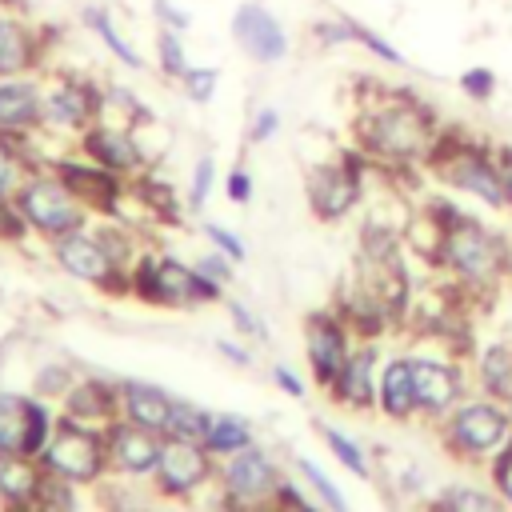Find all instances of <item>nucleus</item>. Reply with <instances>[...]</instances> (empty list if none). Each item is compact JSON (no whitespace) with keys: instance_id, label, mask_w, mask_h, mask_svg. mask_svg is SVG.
<instances>
[{"instance_id":"obj_3","label":"nucleus","mask_w":512,"mask_h":512,"mask_svg":"<svg viewBox=\"0 0 512 512\" xmlns=\"http://www.w3.org/2000/svg\"><path fill=\"white\" fill-rule=\"evenodd\" d=\"M128 288L148 300V304H164V308H192V304H212L220 300L216 280H208L196 264H180L176 256H160V252H140L128 268Z\"/></svg>"},{"instance_id":"obj_34","label":"nucleus","mask_w":512,"mask_h":512,"mask_svg":"<svg viewBox=\"0 0 512 512\" xmlns=\"http://www.w3.org/2000/svg\"><path fill=\"white\" fill-rule=\"evenodd\" d=\"M352 28H356V44L364 48V52H372L380 64H392V68H404V52L388 40V36H380L376 28H368L364 20H352Z\"/></svg>"},{"instance_id":"obj_14","label":"nucleus","mask_w":512,"mask_h":512,"mask_svg":"<svg viewBox=\"0 0 512 512\" xmlns=\"http://www.w3.org/2000/svg\"><path fill=\"white\" fill-rule=\"evenodd\" d=\"M48 444V408L0 392V456H40Z\"/></svg>"},{"instance_id":"obj_12","label":"nucleus","mask_w":512,"mask_h":512,"mask_svg":"<svg viewBox=\"0 0 512 512\" xmlns=\"http://www.w3.org/2000/svg\"><path fill=\"white\" fill-rule=\"evenodd\" d=\"M48 28L24 12L0 8V80L4 76H40L48 68Z\"/></svg>"},{"instance_id":"obj_45","label":"nucleus","mask_w":512,"mask_h":512,"mask_svg":"<svg viewBox=\"0 0 512 512\" xmlns=\"http://www.w3.org/2000/svg\"><path fill=\"white\" fill-rule=\"evenodd\" d=\"M324 436H328V444H332V452H336V456H340V460H344V464H348L352 472H368V464H364V456L356 452V444H352L348 436H340V432H332V428H328Z\"/></svg>"},{"instance_id":"obj_48","label":"nucleus","mask_w":512,"mask_h":512,"mask_svg":"<svg viewBox=\"0 0 512 512\" xmlns=\"http://www.w3.org/2000/svg\"><path fill=\"white\" fill-rule=\"evenodd\" d=\"M232 264H236V260H228L224 252H208L204 260H196V268H200L208 280H216V284H224V280L232 276Z\"/></svg>"},{"instance_id":"obj_30","label":"nucleus","mask_w":512,"mask_h":512,"mask_svg":"<svg viewBox=\"0 0 512 512\" xmlns=\"http://www.w3.org/2000/svg\"><path fill=\"white\" fill-rule=\"evenodd\" d=\"M248 440H252V432H248V424H244L240 416H216V420H212V432H208V440H204V448H208L212 456H232V452L248 448Z\"/></svg>"},{"instance_id":"obj_13","label":"nucleus","mask_w":512,"mask_h":512,"mask_svg":"<svg viewBox=\"0 0 512 512\" xmlns=\"http://www.w3.org/2000/svg\"><path fill=\"white\" fill-rule=\"evenodd\" d=\"M104 444L80 428V424H64L48 444H44V464L52 476H64L72 484H84V480H96L100 468H104Z\"/></svg>"},{"instance_id":"obj_17","label":"nucleus","mask_w":512,"mask_h":512,"mask_svg":"<svg viewBox=\"0 0 512 512\" xmlns=\"http://www.w3.org/2000/svg\"><path fill=\"white\" fill-rule=\"evenodd\" d=\"M344 360H348V332H344L340 316L316 312L308 320V364H312L316 380L324 388H332L340 368H344Z\"/></svg>"},{"instance_id":"obj_23","label":"nucleus","mask_w":512,"mask_h":512,"mask_svg":"<svg viewBox=\"0 0 512 512\" xmlns=\"http://www.w3.org/2000/svg\"><path fill=\"white\" fill-rule=\"evenodd\" d=\"M372 364H376V352L372 348H356L348 352L340 376H336V396L352 408H368L372 404Z\"/></svg>"},{"instance_id":"obj_27","label":"nucleus","mask_w":512,"mask_h":512,"mask_svg":"<svg viewBox=\"0 0 512 512\" xmlns=\"http://www.w3.org/2000/svg\"><path fill=\"white\" fill-rule=\"evenodd\" d=\"M68 408H72L76 420L80 416L84 420H108L112 408H116V392L108 384H100V380H84V384H76L68 392Z\"/></svg>"},{"instance_id":"obj_8","label":"nucleus","mask_w":512,"mask_h":512,"mask_svg":"<svg viewBox=\"0 0 512 512\" xmlns=\"http://www.w3.org/2000/svg\"><path fill=\"white\" fill-rule=\"evenodd\" d=\"M48 168L68 184V192H72L92 216H104V220H108V216H120V208H124V200H128V180H124V176H116V172L92 164V160L80 156V152H64V156H56Z\"/></svg>"},{"instance_id":"obj_51","label":"nucleus","mask_w":512,"mask_h":512,"mask_svg":"<svg viewBox=\"0 0 512 512\" xmlns=\"http://www.w3.org/2000/svg\"><path fill=\"white\" fill-rule=\"evenodd\" d=\"M276 380H280V388H284L288 396H304V388L296 384V376H292L288 368H276Z\"/></svg>"},{"instance_id":"obj_36","label":"nucleus","mask_w":512,"mask_h":512,"mask_svg":"<svg viewBox=\"0 0 512 512\" xmlns=\"http://www.w3.org/2000/svg\"><path fill=\"white\" fill-rule=\"evenodd\" d=\"M312 40L320 48H340V44H356V28L352 16H324L312 24Z\"/></svg>"},{"instance_id":"obj_40","label":"nucleus","mask_w":512,"mask_h":512,"mask_svg":"<svg viewBox=\"0 0 512 512\" xmlns=\"http://www.w3.org/2000/svg\"><path fill=\"white\" fill-rule=\"evenodd\" d=\"M212 180H216V164L212 156H200L192 164V184H188V208H204L208 192H212Z\"/></svg>"},{"instance_id":"obj_41","label":"nucleus","mask_w":512,"mask_h":512,"mask_svg":"<svg viewBox=\"0 0 512 512\" xmlns=\"http://www.w3.org/2000/svg\"><path fill=\"white\" fill-rule=\"evenodd\" d=\"M152 20H156V28H172V32H188L192 28V16L176 0H152Z\"/></svg>"},{"instance_id":"obj_38","label":"nucleus","mask_w":512,"mask_h":512,"mask_svg":"<svg viewBox=\"0 0 512 512\" xmlns=\"http://www.w3.org/2000/svg\"><path fill=\"white\" fill-rule=\"evenodd\" d=\"M28 232H32V228H28V220H24L20 204H16V196H12V192H0V244H20Z\"/></svg>"},{"instance_id":"obj_31","label":"nucleus","mask_w":512,"mask_h":512,"mask_svg":"<svg viewBox=\"0 0 512 512\" xmlns=\"http://www.w3.org/2000/svg\"><path fill=\"white\" fill-rule=\"evenodd\" d=\"M480 380H484V388L496 396V400H508L512 396V352L508 348H488L484 356H480Z\"/></svg>"},{"instance_id":"obj_5","label":"nucleus","mask_w":512,"mask_h":512,"mask_svg":"<svg viewBox=\"0 0 512 512\" xmlns=\"http://www.w3.org/2000/svg\"><path fill=\"white\" fill-rule=\"evenodd\" d=\"M44 132L52 136H80L108 112L104 88L76 72V68H44Z\"/></svg>"},{"instance_id":"obj_29","label":"nucleus","mask_w":512,"mask_h":512,"mask_svg":"<svg viewBox=\"0 0 512 512\" xmlns=\"http://www.w3.org/2000/svg\"><path fill=\"white\" fill-rule=\"evenodd\" d=\"M212 420H216V416H208L204 408L176 400V404H172V420H168V436H172V440H196V444H204L208 432H212Z\"/></svg>"},{"instance_id":"obj_33","label":"nucleus","mask_w":512,"mask_h":512,"mask_svg":"<svg viewBox=\"0 0 512 512\" xmlns=\"http://www.w3.org/2000/svg\"><path fill=\"white\" fill-rule=\"evenodd\" d=\"M104 100H108V112H104V116H116V120H124V124L148 120V108L140 104V96H136L128 84H104Z\"/></svg>"},{"instance_id":"obj_39","label":"nucleus","mask_w":512,"mask_h":512,"mask_svg":"<svg viewBox=\"0 0 512 512\" xmlns=\"http://www.w3.org/2000/svg\"><path fill=\"white\" fill-rule=\"evenodd\" d=\"M444 512H500V504H496V496H488V492H480V488L460 484V488H452V492H448Z\"/></svg>"},{"instance_id":"obj_22","label":"nucleus","mask_w":512,"mask_h":512,"mask_svg":"<svg viewBox=\"0 0 512 512\" xmlns=\"http://www.w3.org/2000/svg\"><path fill=\"white\" fill-rule=\"evenodd\" d=\"M80 24L104 44V52L116 60V64H124V68H140L144 64V56L136 52V44L120 32V24L112 20V12L108 8H100V4H88V8H80Z\"/></svg>"},{"instance_id":"obj_7","label":"nucleus","mask_w":512,"mask_h":512,"mask_svg":"<svg viewBox=\"0 0 512 512\" xmlns=\"http://www.w3.org/2000/svg\"><path fill=\"white\" fill-rule=\"evenodd\" d=\"M76 152L124 180H136L140 172H148V152L136 136V124H124L116 116H100L96 124H88L76 136Z\"/></svg>"},{"instance_id":"obj_2","label":"nucleus","mask_w":512,"mask_h":512,"mask_svg":"<svg viewBox=\"0 0 512 512\" xmlns=\"http://www.w3.org/2000/svg\"><path fill=\"white\" fill-rule=\"evenodd\" d=\"M436 264H444L456 280L472 284V288H488L492 280H500L512 268V248L504 244L500 232L484 228L480 220H472L468 212L444 232Z\"/></svg>"},{"instance_id":"obj_11","label":"nucleus","mask_w":512,"mask_h":512,"mask_svg":"<svg viewBox=\"0 0 512 512\" xmlns=\"http://www.w3.org/2000/svg\"><path fill=\"white\" fill-rule=\"evenodd\" d=\"M508 432H512V412L496 400H476V404H464L452 412L448 420V440L452 448L468 452V456H488V452H500L508 444Z\"/></svg>"},{"instance_id":"obj_44","label":"nucleus","mask_w":512,"mask_h":512,"mask_svg":"<svg viewBox=\"0 0 512 512\" xmlns=\"http://www.w3.org/2000/svg\"><path fill=\"white\" fill-rule=\"evenodd\" d=\"M300 468H304V476L312 480V488H316V492H320V496H324V500H328V504H332L336 512H348V504H344V496H340V492H336V488L328 484V476H324V472H320V468H316L312 460H300Z\"/></svg>"},{"instance_id":"obj_6","label":"nucleus","mask_w":512,"mask_h":512,"mask_svg":"<svg viewBox=\"0 0 512 512\" xmlns=\"http://www.w3.org/2000/svg\"><path fill=\"white\" fill-rule=\"evenodd\" d=\"M364 152H348V156H332V160H320L308 168L304 176V196H308V208L316 220L324 224H336L344 220L360 196H364Z\"/></svg>"},{"instance_id":"obj_16","label":"nucleus","mask_w":512,"mask_h":512,"mask_svg":"<svg viewBox=\"0 0 512 512\" xmlns=\"http://www.w3.org/2000/svg\"><path fill=\"white\" fill-rule=\"evenodd\" d=\"M208 456H212V452H208L204 444H196V440H168L164 452H160V464H156L160 488H164L168 496H188V492H196V488L208 480V472H212Z\"/></svg>"},{"instance_id":"obj_55","label":"nucleus","mask_w":512,"mask_h":512,"mask_svg":"<svg viewBox=\"0 0 512 512\" xmlns=\"http://www.w3.org/2000/svg\"><path fill=\"white\" fill-rule=\"evenodd\" d=\"M508 272H512V268H508Z\"/></svg>"},{"instance_id":"obj_20","label":"nucleus","mask_w":512,"mask_h":512,"mask_svg":"<svg viewBox=\"0 0 512 512\" xmlns=\"http://www.w3.org/2000/svg\"><path fill=\"white\" fill-rule=\"evenodd\" d=\"M224 484H228V492H232L236 500H260L264 492L276 488V468L268 464L264 452H256V448L248 444V448H240V452L228 456V464H224Z\"/></svg>"},{"instance_id":"obj_52","label":"nucleus","mask_w":512,"mask_h":512,"mask_svg":"<svg viewBox=\"0 0 512 512\" xmlns=\"http://www.w3.org/2000/svg\"><path fill=\"white\" fill-rule=\"evenodd\" d=\"M0 8H4V12H24V16H32V12H36V4H32V0H0Z\"/></svg>"},{"instance_id":"obj_35","label":"nucleus","mask_w":512,"mask_h":512,"mask_svg":"<svg viewBox=\"0 0 512 512\" xmlns=\"http://www.w3.org/2000/svg\"><path fill=\"white\" fill-rule=\"evenodd\" d=\"M180 88L192 104H208L220 88V68H208V64H192L184 76H180Z\"/></svg>"},{"instance_id":"obj_4","label":"nucleus","mask_w":512,"mask_h":512,"mask_svg":"<svg viewBox=\"0 0 512 512\" xmlns=\"http://www.w3.org/2000/svg\"><path fill=\"white\" fill-rule=\"evenodd\" d=\"M12 196H16L28 228L36 236H44L48 244L60 240V236H68V232H76V228H88V216L92 212L68 192V184L48 164L44 168H32Z\"/></svg>"},{"instance_id":"obj_24","label":"nucleus","mask_w":512,"mask_h":512,"mask_svg":"<svg viewBox=\"0 0 512 512\" xmlns=\"http://www.w3.org/2000/svg\"><path fill=\"white\" fill-rule=\"evenodd\" d=\"M380 404L388 416L404 420L412 416L420 404H416V384H412V360H392L380 376Z\"/></svg>"},{"instance_id":"obj_19","label":"nucleus","mask_w":512,"mask_h":512,"mask_svg":"<svg viewBox=\"0 0 512 512\" xmlns=\"http://www.w3.org/2000/svg\"><path fill=\"white\" fill-rule=\"evenodd\" d=\"M412 384H416V404L428 412H448L460 400V372L444 360H412Z\"/></svg>"},{"instance_id":"obj_21","label":"nucleus","mask_w":512,"mask_h":512,"mask_svg":"<svg viewBox=\"0 0 512 512\" xmlns=\"http://www.w3.org/2000/svg\"><path fill=\"white\" fill-rule=\"evenodd\" d=\"M120 400H124V416L148 432H168V420H172V396L160 392L156 384H144V380H128L120 388Z\"/></svg>"},{"instance_id":"obj_9","label":"nucleus","mask_w":512,"mask_h":512,"mask_svg":"<svg viewBox=\"0 0 512 512\" xmlns=\"http://www.w3.org/2000/svg\"><path fill=\"white\" fill-rule=\"evenodd\" d=\"M52 260L80 284H96V288H128V268L100 244V236L92 228H76L60 240H52Z\"/></svg>"},{"instance_id":"obj_18","label":"nucleus","mask_w":512,"mask_h":512,"mask_svg":"<svg viewBox=\"0 0 512 512\" xmlns=\"http://www.w3.org/2000/svg\"><path fill=\"white\" fill-rule=\"evenodd\" d=\"M160 452H164L160 432H148V428H140L132 420L128 424H112V432H108V456L124 472H156Z\"/></svg>"},{"instance_id":"obj_47","label":"nucleus","mask_w":512,"mask_h":512,"mask_svg":"<svg viewBox=\"0 0 512 512\" xmlns=\"http://www.w3.org/2000/svg\"><path fill=\"white\" fill-rule=\"evenodd\" d=\"M492 476H496V488L504 492V500L512 504V444H504L496 452V464H492Z\"/></svg>"},{"instance_id":"obj_54","label":"nucleus","mask_w":512,"mask_h":512,"mask_svg":"<svg viewBox=\"0 0 512 512\" xmlns=\"http://www.w3.org/2000/svg\"><path fill=\"white\" fill-rule=\"evenodd\" d=\"M508 412H512V396H508Z\"/></svg>"},{"instance_id":"obj_53","label":"nucleus","mask_w":512,"mask_h":512,"mask_svg":"<svg viewBox=\"0 0 512 512\" xmlns=\"http://www.w3.org/2000/svg\"><path fill=\"white\" fill-rule=\"evenodd\" d=\"M8 512H32L28 504H8Z\"/></svg>"},{"instance_id":"obj_43","label":"nucleus","mask_w":512,"mask_h":512,"mask_svg":"<svg viewBox=\"0 0 512 512\" xmlns=\"http://www.w3.org/2000/svg\"><path fill=\"white\" fill-rule=\"evenodd\" d=\"M204 236L216 244V252H224L228 260H244V240L236 236V232H228L224 224H216V220H208L204 224Z\"/></svg>"},{"instance_id":"obj_1","label":"nucleus","mask_w":512,"mask_h":512,"mask_svg":"<svg viewBox=\"0 0 512 512\" xmlns=\"http://www.w3.org/2000/svg\"><path fill=\"white\" fill-rule=\"evenodd\" d=\"M352 136H356V148L368 160L408 168V164L428 160V152L440 136V120L420 96L392 92L384 100H364L360 104V112L352 120Z\"/></svg>"},{"instance_id":"obj_25","label":"nucleus","mask_w":512,"mask_h":512,"mask_svg":"<svg viewBox=\"0 0 512 512\" xmlns=\"http://www.w3.org/2000/svg\"><path fill=\"white\" fill-rule=\"evenodd\" d=\"M44 476L32 468L28 456H0V496L8 504H32L40 496Z\"/></svg>"},{"instance_id":"obj_15","label":"nucleus","mask_w":512,"mask_h":512,"mask_svg":"<svg viewBox=\"0 0 512 512\" xmlns=\"http://www.w3.org/2000/svg\"><path fill=\"white\" fill-rule=\"evenodd\" d=\"M0 132L40 136L44 132V76H4L0 80Z\"/></svg>"},{"instance_id":"obj_42","label":"nucleus","mask_w":512,"mask_h":512,"mask_svg":"<svg viewBox=\"0 0 512 512\" xmlns=\"http://www.w3.org/2000/svg\"><path fill=\"white\" fill-rule=\"evenodd\" d=\"M276 132H280V112H276L272 104L256 108V116H252V124H248V140H252V144H268Z\"/></svg>"},{"instance_id":"obj_32","label":"nucleus","mask_w":512,"mask_h":512,"mask_svg":"<svg viewBox=\"0 0 512 512\" xmlns=\"http://www.w3.org/2000/svg\"><path fill=\"white\" fill-rule=\"evenodd\" d=\"M28 172H32V164H28V152H24V136H4L0 132V192H16Z\"/></svg>"},{"instance_id":"obj_37","label":"nucleus","mask_w":512,"mask_h":512,"mask_svg":"<svg viewBox=\"0 0 512 512\" xmlns=\"http://www.w3.org/2000/svg\"><path fill=\"white\" fill-rule=\"evenodd\" d=\"M456 84H460V92H464L468 100H476V104H484V100L496 96V72H492L488 64H472V68H464Z\"/></svg>"},{"instance_id":"obj_26","label":"nucleus","mask_w":512,"mask_h":512,"mask_svg":"<svg viewBox=\"0 0 512 512\" xmlns=\"http://www.w3.org/2000/svg\"><path fill=\"white\" fill-rule=\"evenodd\" d=\"M128 192H132L136 204H140L144 212H152L156 220H180V200H176V192H172L168 180H160V176H152V172H140Z\"/></svg>"},{"instance_id":"obj_49","label":"nucleus","mask_w":512,"mask_h":512,"mask_svg":"<svg viewBox=\"0 0 512 512\" xmlns=\"http://www.w3.org/2000/svg\"><path fill=\"white\" fill-rule=\"evenodd\" d=\"M492 160H496V176H500L508 208H512V144H492Z\"/></svg>"},{"instance_id":"obj_28","label":"nucleus","mask_w":512,"mask_h":512,"mask_svg":"<svg viewBox=\"0 0 512 512\" xmlns=\"http://www.w3.org/2000/svg\"><path fill=\"white\" fill-rule=\"evenodd\" d=\"M152 52H156V68L164 80H176L192 68L188 60V48H184V32H172V28H156V40H152Z\"/></svg>"},{"instance_id":"obj_46","label":"nucleus","mask_w":512,"mask_h":512,"mask_svg":"<svg viewBox=\"0 0 512 512\" xmlns=\"http://www.w3.org/2000/svg\"><path fill=\"white\" fill-rule=\"evenodd\" d=\"M224 192H228V200L232 204H248L252 200V176H248V168H232L228 172V180H224Z\"/></svg>"},{"instance_id":"obj_10","label":"nucleus","mask_w":512,"mask_h":512,"mask_svg":"<svg viewBox=\"0 0 512 512\" xmlns=\"http://www.w3.org/2000/svg\"><path fill=\"white\" fill-rule=\"evenodd\" d=\"M228 32H232L236 48H240L252 64H280V60H288V52H292V36H288L284 20H280L272 8L256 4V0H244V4L232 8Z\"/></svg>"},{"instance_id":"obj_50","label":"nucleus","mask_w":512,"mask_h":512,"mask_svg":"<svg viewBox=\"0 0 512 512\" xmlns=\"http://www.w3.org/2000/svg\"><path fill=\"white\" fill-rule=\"evenodd\" d=\"M232 316H236V324L244 328V332H252V336H264V328L252 320V312L248 308H240V304H232Z\"/></svg>"}]
</instances>
